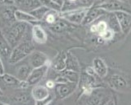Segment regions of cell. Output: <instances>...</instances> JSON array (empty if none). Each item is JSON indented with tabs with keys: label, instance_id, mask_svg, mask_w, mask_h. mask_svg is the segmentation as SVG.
<instances>
[{
	"label": "cell",
	"instance_id": "30bf717a",
	"mask_svg": "<svg viewBox=\"0 0 131 105\" xmlns=\"http://www.w3.org/2000/svg\"><path fill=\"white\" fill-rule=\"evenodd\" d=\"M50 67L51 64H46L40 67L33 68L29 77L27 79V82L29 86H36L47 75Z\"/></svg>",
	"mask_w": 131,
	"mask_h": 105
},
{
	"label": "cell",
	"instance_id": "7bdbcfd3",
	"mask_svg": "<svg viewBox=\"0 0 131 105\" xmlns=\"http://www.w3.org/2000/svg\"><path fill=\"white\" fill-rule=\"evenodd\" d=\"M103 1H104V0H103ZM103 1H102V2H103Z\"/></svg>",
	"mask_w": 131,
	"mask_h": 105
},
{
	"label": "cell",
	"instance_id": "3957f363",
	"mask_svg": "<svg viewBox=\"0 0 131 105\" xmlns=\"http://www.w3.org/2000/svg\"><path fill=\"white\" fill-rule=\"evenodd\" d=\"M31 40L32 39L27 34L22 42L12 48L8 59V63L10 64H16L21 62L35 51V46Z\"/></svg>",
	"mask_w": 131,
	"mask_h": 105
},
{
	"label": "cell",
	"instance_id": "6da1fadb",
	"mask_svg": "<svg viewBox=\"0 0 131 105\" xmlns=\"http://www.w3.org/2000/svg\"><path fill=\"white\" fill-rule=\"evenodd\" d=\"M111 100L110 92L105 87H99L89 92L81 93L77 105H105Z\"/></svg>",
	"mask_w": 131,
	"mask_h": 105
},
{
	"label": "cell",
	"instance_id": "8992f818",
	"mask_svg": "<svg viewBox=\"0 0 131 105\" xmlns=\"http://www.w3.org/2000/svg\"><path fill=\"white\" fill-rule=\"evenodd\" d=\"M17 8L15 6L0 7V29L3 31L8 28L16 22L15 12Z\"/></svg>",
	"mask_w": 131,
	"mask_h": 105
},
{
	"label": "cell",
	"instance_id": "f35d334b",
	"mask_svg": "<svg viewBox=\"0 0 131 105\" xmlns=\"http://www.w3.org/2000/svg\"><path fill=\"white\" fill-rule=\"evenodd\" d=\"M102 1H103V0H94V2H97V3H98L97 4L101 3ZM95 5H96V4H95ZM93 6H94V5H93Z\"/></svg>",
	"mask_w": 131,
	"mask_h": 105
},
{
	"label": "cell",
	"instance_id": "83f0119b",
	"mask_svg": "<svg viewBox=\"0 0 131 105\" xmlns=\"http://www.w3.org/2000/svg\"><path fill=\"white\" fill-rule=\"evenodd\" d=\"M51 10L47 7H45V6H43L41 5L40 7H39L37 8H36L35 10H31V12H29L34 18H35L37 21L39 22H41L44 19V17L46 16V15Z\"/></svg>",
	"mask_w": 131,
	"mask_h": 105
},
{
	"label": "cell",
	"instance_id": "484cf974",
	"mask_svg": "<svg viewBox=\"0 0 131 105\" xmlns=\"http://www.w3.org/2000/svg\"><path fill=\"white\" fill-rule=\"evenodd\" d=\"M106 22L108 24V27H109L111 31L114 32V34H118V33H122L121 32V29L120 26H119V23L117 22V19L116 18V16L113 12H108L106 14Z\"/></svg>",
	"mask_w": 131,
	"mask_h": 105
},
{
	"label": "cell",
	"instance_id": "f546056e",
	"mask_svg": "<svg viewBox=\"0 0 131 105\" xmlns=\"http://www.w3.org/2000/svg\"><path fill=\"white\" fill-rule=\"evenodd\" d=\"M60 18V12H59V11H56V10H51L46 15V16L44 17L43 21L46 23H48V25L52 26Z\"/></svg>",
	"mask_w": 131,
	"mask_h": 105
},
{
	"label": "cell",
	"instance_id": "5bb4252c",
	"mask_svg": "<svg viewBox=\"0 0 131 105\" xmlns=\"http://www.w3.org/2000/svg\"><path fill=\"white\" fill-rule=\"evenodd\" d=\"M0 79H1L2 82L7 87H17V88H20L24 90L28 88V87H30L27 81H20L19 79H17L15 75H10V74L5 73L2 76H0Z\"/></svg>",
	"mask_w": 131,
	"mask_h": 105
},
{
	"label": "cell",
	"instance_id": "4dcf8cb0",
	"mask_svg": "<svg viewBox=\"0 0 131 105\" xmlns=\"http://www.w3.org/2000/svg\"><path fill=\"white\" fill-rule=\"evenodd\" d=\"M115 36V34L113 31H111L110 29H107V30L103 32L102 34H101L98 37V40L99 41H101V43L103 42H108V41H112Z\"/></svg>",
	"mask_w": 131,
	"mask_h": 105
},
{
	"label": "cell",
	"instance_id": "74e56055",
	"mask_svg": "<svg viewBox=\"0 0 131 105\" xmlns=\"http://www.w3.org/2000/svg\"><path fill=\"white\" fill-rule=\"evenodd\" d=\"M3 96V91L1 87H0V96Z\"/></svg>",
	"mask_w": 131,
	"mask_h": 105
},
{
	"label": "cell",
	"instance_id": "ab89813d",
	"mask_svg": "<svg viewBox=\"0 0 131 105\" xmlns=\"http://www.w3.org/2000/svg\"><path fill=\"white\" fill-rule=\"evenodd\" d=\"M0 105H5V103H4V102H3V101H1V100H0Z\"/></svg>",
	"mask_w": 131,
	"mask_h": 105
},
{
	"label": "cell",
	"instance_id": "2e32d148",
	"mask_svg": "<svg viewBox=\"0 0 131 105\" xmlns=\"http://www.w3.org/2000/svg\"><path fill=\"white\" fill-rule=\"evenodd\" d=\"M95 74L96 76L100 79L105 78L108 73H109V68L106 63L103 59L100 57H96L93 60V66H92Z\"/></svg>",
	"mask_w": 131,
	"mask_h": 105
},
{
	"label": "cell",
	"instance_id": "8fae6325",
	"mask_svg": "<svg viewBox=\"0 0 131 105\" xmlns=\"http://www.w3.org/2000/svg\"><path fill=\"white\" fill-rule=\"evenodd\" d=\"M108 12L105 10L101 9L96 6H93L92 7H90L87 10L86 14L84 18V20L82 22V25H89L92 24L93 22L96 21L98 19L101 18L102 16H104Z\"/></svg>",
	"mask_w": 131,
	"mask_h": 105
},
{
	"label": "cell",
	"instance_id": "d590c367",
	"mask_svg": "<svg viewBox=\"0 0 131 105\" xmlns=\"http://www.w3.org/2000/svg\"><path fill=\"white\" fill-rule=\"evenodd\" d=\"M4 74H5V68H4V65L3 63V59L1 55H0V76H2Z\"/></svg>",
	"mask_w": 131,
	"mask_h": 105
},
{
	"label": "cell",
	"instance_id": "d6a6232c",
	"mask_svg": "<svg viewBox=\"0 0 131 105\" xmlns=\"http://www.w3.org/2000/svg\"><path fill=\"white\" fill-rule=\"evenodd\" d=\"M53 100H54V96L50 94V96L48 97H47L46 99L35 101V104L34 105H50L51 103L53 101Z\"/></svg>",
	"mask_w": 131,
	"mask_h": 105
},
{
	"label": "cell",
	"instance_id": "277c9868",
	"mask_svg": "<svg viewBox=\"0 0 131 105\" xmlns=\"http://www.w3.org/2000/svg\"><path fill=\"white\" fill-rule=\"evenodd\" d=\"M108 84L113 90L118 92H131V76L125 72L112 73L108 78Z\"/></svg>",
	"mask_w": 131,
	"mask_h": 105
},
{
	"label": "cell",
	"instance_id": "9c48e42d",
	"mask_svg": "<svg viewBox=\"0 0 131 105\" xmlns=\"http://www.w3.org/2000/svg\"><path fill=\"white\" fill-rule=\"evenodd\" d=\"M77 84L67 82L64 84H56L55 93L56 96L60 100H64L70 96L77 88Z\"/></svg>",
	"mask_w": 131,
	"mask_h": 105
},
{
	"label": "cell",
	"instance_id": "52a82bcc",
	"mask_svg": "<svg viewBox=\"0 0 131 105\" xmlns=\"http://www.w3.org/2000/svg\"><path fill=\"white\" fill-rule=\"evenodd\" d=\"M96 77H97L96 75H90L86 72H83L81 74L78 86L81 90V93L89 92L96 87H103L98 84Z\"/></svg>",
	"mask_w": 131,
	"mask_h": 105
},
{
	"label": "cell",
	"instance_id": "836d02e7",
	"mask_svg": "<svg viewBox=\"0 0 131 105\" xmlns=\"http://www.w3.org/2000/svg\"><path fill=\"white\" fill-rule=\"evenodd\" d=\"M45 87H47L48 90H51V89H54L55 87H56V82L54 80H52V79H48V81H46V83H45Z\"/></svg>",
	"mask_w": 131,
	"mask_h": 105
},
{
	"label": "cell",
	"instance_id": "7402d4cb",
	"mask_svg": "<svg viewBox=\"0 0 131 105\" xmlns=\"http://www.w3.org/2000/svg\"><path fill=\"white\" fill-rule=\"evenodd\" d=\"M11 51H12V48L7 42L2 30L0 29V55H1L2 59L4 58V59L8 60Z\"/></svg>",
	"mask_w": 131,
	"mask_h": 105
},
{
	"label": "cell",
	"instance_id": "4316f807",
	"mask_svg": "<svg viewBox=\"0 0 131 105\" xmlns=\"http://www.w3.org/2000/svg\"><path fill=\"white\" fill-rule=\"evenodd\" d=\"M70 27V23L68 21L62 19L61 17L56 21L53 25L50 26L51 30L55 33H62L67 31Z\"/></svg>",
	"mask_w": 131,
	"mask_h": 105
},
{
	"label": "cell",
	"instance_id": "1f68e13d",
	"mask_svg": "<svg viewBox=\"0 0 131 105\" xmlns=\"http://www.w3.org/2000/svg\"><path fill=\"white\" fill-rule=\"evenodd\" d=\"M39 1H40L41 4L43 6H45V7H48L50 10L59 11V12H60L61 7H60L58 4L55 3L53 1H52V0H39Z\"/></svg>",
	"mask_w": 131,
	"mask_h": 105
},
{
	"label": "cell",
	"instance_id": "4fadbf2b",
	"mask_svg": "<svg viewBox=\"0 0 131 105\" xmlns=\"http://www.w3.org/2000/svg\"><path fill=\"white\" fill-rule=\"evenodd\" d=\"M28 62L32 68H37L43 67L46 64H51L46 54L39 51H34L32 53L28 56Z\"/></svg>",
	"mask_w": 131,
	"mask_h": 105
},
{
	"label": "cell",
	"instance_id": "d4e9b609",
	"mask_svg": "<svg viewBox=\"0 0 131 105\" xmlns=\"http://www.w3.org/2000/svg\"><path fill=\"white\" fill-rule=\"evenodd\" d=\"M66 70L81 72V67L77 57L71 52H67L66 56Z\"/></svg>",
	"mask_w": 131,
	"mask_h": 105
},
{
	"label": "cell",
	"instance_id": "ac0fdd59",
	"mask_svg": "<svg viewBox=\"0 0 131 105\" xmlns=\"http://www.w3.org/2000/svg\"><path fill=\"white\" fill-rule=\"evenodd\" d=\"M15 7L20 10L31 12L42 5L39 0H13Z\"/></svg>",
	"mask_w": 131,
	"mask_h": 105
},
{
	"label": "cell",
	"instance_id": "44dd1931",
	"mask_svg": "<svg viewBox=\"0 0 131 105\" xmlns=\"http://www.w3.org/2000/svg\"><path fill=\"white\" fill-rule=\"evenodd\" d=\"M32 67L29 63H24L19 65L15 70V76L20 81H27L32 71Z\"/></svg>",
	"mask_w": 131,
	"mask_h": 105
},
{
	"label": "cell",
	"instance_id": "cb8c5ba5",
	"mask_svg": "<svg viewBox=\"0 0 131 105\" xmlns=\"http://www.w3.org/2000/svg\"><path fill=\"white\" fill-rule=\"evenodd\" d=\"M100 19H98L96 21L93 22L90 27V32L93 33V34H96V36H99L101 34L105 32L107 29H109L106 20Z\"/></svg>",
	"mask_w": 131,
	"mask_h": 105
},
{
	"label": "cell",
	"instance_id": "9a60e30c",
	"mask_svg": "<svg viewBox=\"0 0 131 105\" xmlns=\"http://www.w3.org/2000/svg\"><path fill=\"white\" fill-rule=\"evenodd\" d=\"M31 36L32 41L38 44H44L48 41V34L39 24H34L31 29Z\"/></svg>",
	"mask_w": 131,
	"mask_h": 105
},
{
	"label": "cell",
	"instance_id": "d6986e66",
	"mask_svg": "<svg viewBox=\"0 0 131 105\" xmlns=\"http://www.w3.org/2000/svg\"><path fill=\"white\" fill-rule=\"evenodd\" d=\"M66 56L67 52L60 51L56 56L54 60L51 62V67L54 71L57 72H61L66 69Z\"/></svg>",
	"mask_w": 131,
	"mask_h": 105
},
{
	"label": "cell",
	"instance_id": "ba28073f",
	"mask_svg": "<svg viewBox=\"0 0 131 105\" xmlns=\"http://www.w3.org/2000/svg\"><path fill=\"white\" fill-rule=\"evenodd\" d=\"M88 9H77L66 12H60V17L69 23L81 24Z\"/></svg>",
	"mask_w": 131,
	"mask_h": 105
},
{
	"label": "cell",
	"instance_id": "8d00e7d4",
	"mask_svg": "<svg viewBox=\"0 0 131 105\" xmlns=\"http://www.w3.org/2000/svg\"><path fill=\"white\" fill-rule=\"evenodd\" d=\"M105 105H115V103H114V100H113V99H112V100H110L109 102H108Z\"/></svg>",
	"mask_w": 131,
	"mask_h": 105
},
{
	"label": "cell",
	"instance_id": "b9f144b4",
	"mask_svg": "<svg viewBox=\"0 0 131 105\" xmlns=\"http://www.w3.org/2000/svg\"><path fill=\"white\" fill-rule=\"evenodd\" d=\"M5 105H10V104H8V103H5Z\"/></svg>",
	"mask_w": 131,
	"mask_h": 105
},
{
	"label": "cell",
	"instance_id": "e575fe53",
	"mask_svg": "<svg viewBox=\"0 0 131 105\" xmlns=\"http://www.w3.org/2000/svg\"><path fill=\"white\" fill-rule=\"evenodd\" d=\"M7 6H15L13 0H0V7H7Z\"/></svg>",
	"mask_w": 131,
	"mask_h": 105
},
{
	"label": "cell",
	"instance_id": "60d3db41",
	"mask_svg": "<svg viewBox=\"0 0 131 105\" xmlns=\"http://www.w3.org/2000/svg\"><path fill=\"white\" fill-rule=\"evenodd\" d=\"M120 1H123L124 2V1H127V0H120Z\"/></svg>",
	"mask_w": 131,
	"mask_h": 105
},
{
	"label": "cell",
	"instance_id": "603a6c76",
	"mask_svg": "<svg viewBox=\"0 0 131 105\" xmlns=\"http://www.w3.org/2000/svg\"><path fill=\"white\" fill-rule=\"evenodd\" d=\"M15 18L16 22H26V23H34V24H37L36 22H39L34 17L29 13L26 12L24 10H20L17 9L15 12Z\"/></svg>",
	"mask_w": 131,
	"mask_h": 105
},
{
	"label": "cell",
	"instance_id": "e0dca14e",
	"mask_svg": "<svg viewBox=\"0 0 131 105\" xmlns=\"http://www.w3.org/2000/svg\"><path fill=\"white\" fill-rule=\"evenodd\" d=\"M10 100L14 105H34L35 100H33L31 93L18 92L10 97Z\"/></svg>",
	"mask_w": 131,
	"mask_h": 105
},
{
	"label": "cell",
	"instance_id": "ffe728a7",
	"mask_svg": "<svg viewBox=\"0 0 131 105\" xmlns=\"http://www.w3.org/2000/svg\"><path fill=\"white\" fill-rule=\"evenodd\" d=\"M50 91L45 86L43 85H36L33 87L31 91V96L35 101L41 100L46 99L50 96Z\"/></svg>",
	"mask_w": 131,
	"mask_h": 105
},
{
	"label": "cell",
	"instance_id": "7c38bea8",
	"mask_svg": "<svg viewBox=\"0 0 131 105\" xmlns=\"http://www.w3.org/2000/svg\"><path fill=\"white\" fill-rule=\"evenodd\" d=\"M120 26L121 32L127 36L131 31V15L124 11H116L113 12Z\"/></svg>",
	"mask_w": 131,
	"mask_h": 105
},
{
	"label": "cell",
	"instance_id": "7a4b0ae2",
	"mask_svg": "<svg viewBox=\"0 0 131 105\" xmlns=\"http://www.w3.org/2000/svg\"><path fill=\"white\" fill-rule=\"evenodd\" d=\"M30 25L26 22H15L8 28L2 31L11 48H14L27 36Z\"/></svg>",
	"mask_w": 131,
	"mask_h": 105
},
{
	"label": "cell",
	"instance_id": "5b68a950",
	"mask_svg": "<svg viewBox=\"0 0 131 105\" xmlns=\"http://www.w3.org/2000/svg\"><path fill=\"white\" fill-rule=\"evenodd\" d=\"M107 12H116V11H124L131 15V3L129 0L120 1V0H104L99 4L94 5Z\"/></svg>",
	"mask_w": 131,
	"mask_h": 105
},
{
	"label": "cell",
	"instance_id": "f1b7e54d",
	"mask_svg": "<svg viewBox=\"0 0 131 105\" xmlns=\"http://www.w3.org/2000/svg\"><path fill=\"white\" fill-rule=\"evenodd\" d=\"M61 75H63L64 77L66 78V79L68 81V82L71 83H75L77 84L79 83L80 80V72H73V71H70V70H64V71L60 72Z\"/></svg>",
	"mask_w": 131,
	"mask_h": 105
}]
</instances>
